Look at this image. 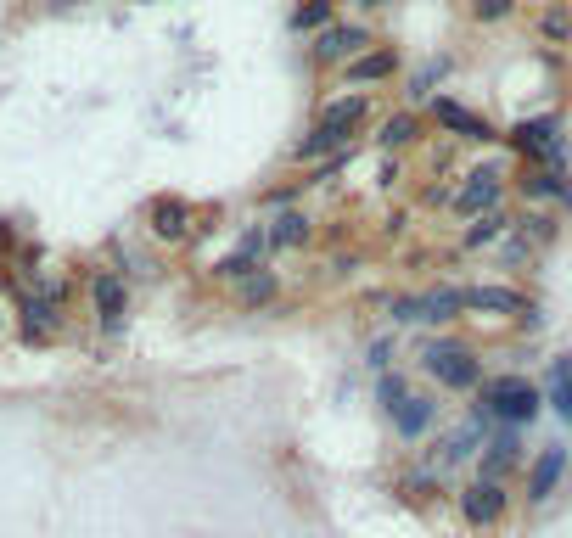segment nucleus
<instances>
[{"label": "nucleus", "instance_id": "nucleus-1", "mask_svg": "<svg viewBox=\"0 0 572 538\" xmlns=\"http://www.w3.org/2000/svg\"><path fill=\"white\" fill-rule=\"evenodd\" d=\"M539 410H544V387H533L528 376H488V382L477 387L472 421L483 426V432H494V426L522 432V426L539 421Z\"/></svg>", "mask_w": 572, "mask_h": 538}, {"label": "nucleus", "instance_id": "nucleus-2", "mask_svg": "<svg viewBox=\"0 0 572 538\" xmlns=\"http://www.w3.org/2000/svg\"><path fill=\"white\" fill-rule=\"evenodd\" d=\"M421 370L438 387H449V393H477L483 387V359H477L472 342H460V337H432L421 348Z\"/></svg>", "mask_w": 572, "mask_h": 538}, {"label": "nucleus", "instance_id": "nucleus-3", "mask_svg": "<svg viewBox=\"0 0 572 538\" xmlns=\"http://www.w3.org/2000/svg\"><path fill=\"white\" fill-rule=\"evenodd\" d=\"M365 51H371V29H365V23H331V29L315 34V45H309V62L326 73V68H348V62L365 57Z\"/></svg>", "mask_w": 572, "mask_h": 538}, {"label": "nucleus", "instance_id": "nucleus-4", "mask_svg": "<svg viewBox=\"0 0 572 538\" xmlns=\"http://www.w3.org/2000/svg\"><path fill=\"white\" fill-rule=\"evenodd\" d=\"M455 499H460V522L477 527V533L500 527V522H505V510H511V494H505V482H483V477H472Z\"/></svg>", "mask_w": 572, "mask_h": 538}, {"label": "nucleus", "instance_id": "nucleus-5", "mask_svg": "<svg viewBox=\"0 0 572 538\" xmlns=\"http://www.w3.org/2000/svg\"><path fill=\"white\" fill-rule=\"evenodd\" d=\"M427 118L444 129V135H455V141H477V146H494V141H500V129L488 124V118H477L472 107H460V101H449V96L432 101Z\"/></svg>", "mask_w": 572, "mask_h": 538}, {"label": "nucleus", "instance_id": "nucleus-6", "mask_svg": "<svg viewBox=\"0 0 572 538\" xmlns=\"http://www.w3.org/2000/svg\"><path fill=\"white\" fill-rule=\"evenodd\" d=\"M500 197H505V180L494 169H472L466 180L449 191V208L460 213V219H477V213H494L500 208Z\"/></svg>", "mask_w": 572, "mask_h": 538}, {"label": "nucleus", "instance_id": "nucleus-7", "mask_svg": "<svg viewBox=\"0 0 572 538\" xmlns=\"http://www.w3.org/2000/svg\"><path fill=\"white\" fill-rule=\"evenodd\" d=\"M146 230L158 241H169V247H180V241L197 230V208H191L186 197H152L146 202Z\"/></svg>", "mask_w": 572, "mask_h": 538}, {"label": "nucleus", "instance_id": "nucleus-8", "mask_svg": "<svg viewBox=\"0 0 572 538\" xmlns=\"http://www.w3.org/2000/svg\"><path fill=\"white\" fill-rule=\"evenodd\" d=\"M561 477H567V443H544V449L528 460V482H522L528 505H550V494L561 488Z\"/></svg>", "mask_w": 572, "mask_h": 538}, {"label": "nucleus", "instance_id": "nucleus-9", "mask_svg": "<svg viewBox=\"0 0 572 538\" xmlns=\"http://www.w3.org/2000/svg\"><path fill=\"white\" fill-rule=\"evenodd\" d=\"M90 309H96V326H101V331H124V314H129V286H124V275H113V269H96V275H90Z\"/></svg>", "mask_w": 572, "mask_h": 538}, {"label": "nucleus", "instance_id": "nucleus-10", "mask_svg": "<svg viewBox=\"0 0 572 538\" xmlns=\"http://www.w3.org/2000/svg\"><path fill=\"white\" fill-rule=\"evenodd\" d=\"M511 141L522 146L528 157H544L550 169H561V157H567V146H561V124H556V118H522V124L511 129Z\"/></svg>", "mask_w": 572, "mask_h": 538}, {"label": "nucleus", "instance_id": "nucleus-11", "mask_svg": "<svg viewBox=\"0 0 572 538\" xmlns=\"http://www.w3.org/2000/svg\"><path fill=\"white\" fill-rule=\"evenodd\" d=\"M57 320H62V286H40V292L23 298V337L29 342H45L57 331Z\"/></svg>", "mask_w": 572, "mask_h": 538}, {"label": "nucleus", "instance_id": "nucleus-12", "mask_svg": "<svg viewBox=\"0 0 572 538\" xmlns=\"http://www.w3.org/2000/svg\"><path fill=\"white\" fill-rule=\"evenodd\" d=\"M399 73V51L393 45H371L365 57H354L343 68V85L348 90H371V85H382V79H393Z\"/></svg>", "mask_w": 572, "mask_h": 538}, {"label": "nucleus", "instance_id": "nucleus-13", "mask_svg": "<svg viewBox=\"0 0 572 538\" xmlns=\"http://www.w3.org/2000/svg\"><path fill=\"white\" fill-rule=\"evenodd\" d=\"M460 309L472 314H533V303L516 286H460Z\"/></svg>", "mask_w": 572, "mask_h": 538}, {"label": "nucleus", "instance_id": "nucleus-14", "mask_svg": "<svg viewBox=\"0 0 572 538\" xmlns=\"http://www.w3.org/2000/svg\"><path fill=\"white\" fill-rule=\"evenodd\" d=\"M432 421H438V398H427V393H410V398L399 404V410H393V432H399L404 443L427 438Z\"/></svg>", "mask_w": 572, "mask_h": 538}, {"label": "nucleus", "instance_id": "nucleus-15", "mask_svg": "<svg viewBox=\"0 0 572 538\" xmlns=\"http://www.w3.org/2000/svg\"><path fill=\"white\" fill-rule=\"evenodd\" d=\"M371 118V96L365 90H354V96H337V101H326L315 113V124H331V129H348V135H359V124Z\"/></svg>", "mask_w": 572, "mask_h": 538}, {"label": "nucleus", "instance_id": "nucleus-16", "mask_svg": "<svg viewBox=\"0 0 572 538\" xmlns=\"http://www.w3.org/2000/svg\"><path fill=\"white\" fill-rule=\"evenodd\" d=\"M264 236H270V247H281V253H292V247H309V236H315V219L298 208L275 213L270 225H264Z\"/></svg>", "mask_w": 572, "mask_h": 538}, {"label": "nucleus", "instance_id": "nucleus-17", "mask_svg": "<svg viewBox=\"0 0 572 538\" xmlns=\"http://www.w3.org/2000/svg\"><path fill=\"white\" fill-rule=\"evenodd\" d=\"M500 236H511V213L494 208V213H477L472 225L460 230V247H466V253H477V247H494Z\"/></svg>", "mask_w": 572, "mask_h": 538}, {"label": "nucleus", "instance_id": "nucleus-18", "mask_svg": "<svg viewBox=\"0 0 572 538\" xmlns=\"http://www.w3.org/2000/svg\"><path fill=\"white\" fill-rule=\"evenodd\" d=\"M421 129H427V118H421V113H387L382 129H376V141H382L387 152H404V146L421 141Z\"/></svg>", "mask_w": 572, "mask_h": 538}, {"label": "nucleus", "instance_id": "nucleus-19", "mask_svg": "<svg viewBox=\"0 0 572 538\" xmlns=\"http://www.w3.org/2000/svg\"><path fill=\"white\" fill-rule=\"evenodd\" d=\"M544 404L561 415V421H572V354H561L556 365H550V382H544Z\"/></svg>", "mask_w": 572, "mask_h": 538}, {"label": "nucleus", "instance_id": "nucleus-20", "mask_svg": "<svg viewBox=\"0 0 572 538\" xmlns=\"http://www.w3.org/2000/svg\"><path fill=\"white\" fill-rule=\"evenodd\" d=\"M522 197H533V202H572V185H567V174H561V169H539V174L522 180Z\"/></svg>", "mask_w": 572, "mask_h": 538}, {"label": "nucleus", "instance_id": "nucleus-21", "mask_svg": "<svg viewBox=\"0 0 572 538\" xmlns=\"http://www.w3.org/2000/svg\"><path fill=\"white\" fill-rule=\"evenodd\" d=\"M331 23H337V0H298L292 6V29L298 34H320Z\"/></svg>", "mask_w": 572, "mask_h": 538}, {"label": "nucleus", "instance_id": "nucleus-22", "mask_svg": "<svg viewBox=\"0 0 572 538\" xmlns=\"http://www.w3.org/2000/svg\"><path fill=\"white\" fill-rule=\"evenodd\" d=\"M460 314V286H438V292H421V320L427 326H444Z\"/></svg>", "mask_w": 572, "mask_h": 538}, {"label": "nucleus", "instance_id": "nucleus-23", "mask_svg": "<svg viewBox=\"0 0 572 538\" xmlns=\"http://www.w3.org/2000/svg\"><path fill=\"white\" fill-rule=\"evenodd\" d=\"M275 292H281V281H275L270 269H258V275H247V281L236 286L242 309H264V303H275Z\"/></svg>", "mask_w": 572, "mask_h": 538}, {"label": "nucleus", "instance_id": "nucleus-24", "mask_svg": "<svg viewBox=\"0 0 572 538\" xmlns=\"http://www.w3.org/2000/svg\"><path fill=\"white\" fill-rule=\"evenodd\" d=\"M539 34L550 45H572V12H567V6H550V12L539 17Z\"/></svg>", "mask_w": 572, "mask_h": 538}, {"label": "nucleus", "instance_id": "nucleus-25", "mask_svg": "<svg viewBox=\"0 0 572 538\" xmlns=\"http://www.w3.org/2000/svg\"><path fill=\"white\" fill-rule=\"evenodd\" d=\"M376 398H382V410L393 415L404 398H410V382H404V376H382V382H376Z\"/></svg>", "mask_w": 572, "mask_h": 538}, {"label": "nucleus", "instance_id": "nucleus-26", "mask_svg": "<svg viewBox=\"0 0 572 538\" xmlns=\"http://www.w3.org/2000/svg\"><path fill=\"white\" fill-rule=\"evenodd\" d=\"M516 12V0H472V17L477 23H505Z\"/></svg>", "mask_w": 572, "mask_h": 538}, {"label": "nucleus", "instance_id": "nucleus-27", "mask_svg": "<svg viewBox=\"0 0 572 538\" xmlns=\"http://www.w3.org/2000/svg\"><path fill=\"white\" fill-rule=\"evenodd\" d=\"M387 354H393V342H387V337H382V342H371V370H382V365H387Z\"/></svg>", "mask_w": 572, "mask_h": 538}, {"label": "nucleus", "instance_id": "nucleus-28", "mask_svg": "<svg viewBox=\"0 0 572 538\" xmlns=\"http://www.w3.org/2000/svg\"><path fill=\"white\" fill-rule=\"evenodd\" d=\"M359 6H393V0H359Z\"/></svg>", "mask_w": 572, "mask_h": 538}, {"label": "nucleus", "instance_id": "nucleus-29", "mask_svg": "<svg viewBox=\"0 0 572 538\" xmlns=\"http://www.w3.org/2000/svg\"><path fill=\"white\" fill-rule=\"evenodd\" d=\"M0 247H6V225H0Z\"/></svg>", "mask_w": 572, "mask_h": 538}]
</instances>
